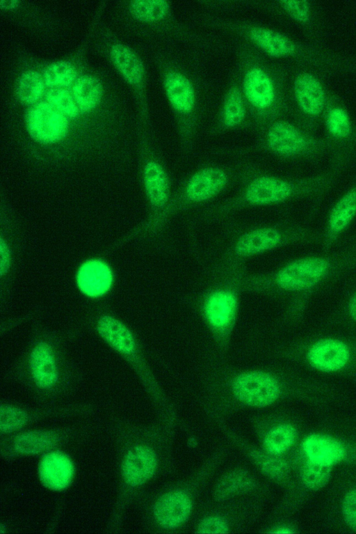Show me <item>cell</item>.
<instances>
[{
  "label": "cell",
  "instance_id": "1",
  "mask_svg": "<svg viewBox=\"0 0 356 534\" xmlns=\"http://www.w3.org/2000/svg\"><path fill=\"white\" fill-rule=\"evenodd\" d=\"M355 271L356 232L331 251L301 256L266 272L245 269L236 280L244 294L284 299V322L295 324L304 317L319 290Z\"/></svg>",
  "mask_w": 356,
  "mask_h": 534
},
{
  "label": "cell",
  "instance_id": "2",
  "mask_svg": "<svg viewBox=\"0 0 356 534\" xmlns=\"http://www.w3.org/2000/svg\"><path fill=\"white\" fill-rule=\"evenodd\" d=\"M342 172L331 166L326 171L296 177L254 171L234 195L204 208L199 217L204 221H214L247 208L316 198L330 191Z\"/></svg>",
  "mask_w": 356,
  "mask_h": 534
},
{
  "label": "cell",
  "instance_id": "3",
  "mask_svg": "<svg viewBox=\"0 0 356 534\" xmlns=\"http://www.w3.org/2000/svg\"><path fill=\"white\" fill-rule=\"evenodd\" d=\"M111 430L118 455V482L106 524L107 533H120L127 512L142 488L155 475L159 459L145 429L125 418H117Z\"/></svg>",
  "mask_w": 356,
  "mask_h": 534
},
{
  "label": "cell",
  "instance_id": "4",
  "mask_svg": "<svg viewBox=\"0 0 356 534\" xmlns=\"http://www.w3.org/2000/svg\"><path fill=\"white\" fill-rule=\"evenodd\" d=\"M320 232L300 223L284 221L253 226L239 233L213 265V278L246 269V262L277 249L298 244L320 243Z\"/></svg>",
  "mask_w": 356,
  "mask_h": 534
},
{
  "label": "cell",
  "instance_id": "5",
  "mask_svg": "<svg viewBox=\"0 0 356 534\" xmlns=\"http://www.w3.org/2000/svg\"><path fill=\"white\" fill-rule=\"evenodd\" d=\"M305 336L275 345L272 356L325 374L356 376V330Z\"/></svg>",
  "mask_w": 356,
  "mask_h": 534
},
{
  "label": "cell",
  "instance_id": "6",
  "mask_svg": "<svg viewBox=\"0 0 356 534\" xmlns=\"http://www.w3.org/2000/svg\"><path fill=\"white\" fill-rule=\"evenodd\" d=\"M55 340L44 335L36 338L16 372L20 382L45 404H54L68 395L79 381Z\"/></svg>",
  "mask_w": 356,
  "mask_h": 534
},
{
  "label": "cell",
  "instance_id": "7",
  "mask_svg": "<svg viewBox=\"0 0 356 534\" xmlns=\"http://www.w3.org/2000/svg\"><path fill=\"white\" fill-rule=\"evenodd\" d=\"M254 170L241 171L220 165L200 167L188 175L172 193L164 207L154 213L148 223L152 232L163 230L177 217L193 208L202 206L215 199L228 189L236 179L242 182Z\"/></svg>",
  "mask_w": 356,
  "mask_h": 534
},
{
  "label": "cell",
  "instance_id": "8",
  "mask_svg": "<svg viewBox=\"0 0 356 534\" xmlns=\"http://www.w3.org/2000/svg\"><path fill=\"white\" fill-rule=\"evenodd\" d=\"M244 294L232 277L214 279L197 296L199 317L211 339L213 350L227 356L238 321Z\"/></svg>",
  "mask_w": 356,
  "mask_h": 534
},
{
  "label": "cell",
  "instance_id": "9",
  "mask_svg": "<svg viewBox=\"0 0 356 534\" xmlns=\"http://www.w3.org/2000/svg\"><path fill=\"white\" fill-rule=\"evenodd\" d=\"M221 367L229 379V391L237 402L250 407H263L279 400L284 391L281 374L263 368H233L227 356L220 355Z\"/></svg>",
  "mask_w": 356,
  "mask_h": 534
},
{
  "label": "cell",
  "instance_id": "10",
  "mask_svg": "<svg viewBox=\"0 0 356 534\" xmlns=\"http://www.w3.org/2000/svg\"><path fill=\"white\" fill-rule=\"evenodd\" d=\"M95 329L102 340L128 364L145 388L156 396L154 374L134 331L121 319L108 313L99 316Z\"/></svg>",
  "mask_w": 356,
  "mask_h": 534
},
{
  "label": "cell",
  "instance_id": "11",
  "mask_svg": "<svg viewBox=\"0 0 356 534\" xmlns=\"http://www.w3.org/2000/svg\"><path fill=\"white\" fill-rule=\"evenodd\" d=\"M81 432L76 425L27 427L0 435V456L7 462L40 457L51 450L63 448Z\"/></svg>",
  "mask_w": 356,
  "mask_h": 534
},
{
  "label": "cell",
  "instance_id": "12",
  "mask_svg": "<svg viewBox=\"0 0 356 534\" xmlns=\"http://www.w3.org/2000/svg\"><path fill=\"white\" fill-rule=\"evenodd\" d=\"M94 411V406L89 403H54L32 407L2 402L0 404V435L30 427L46 420L86 416Z\"/></svg>",
  "mask_w": 356,
  "mask_h": 534
},
{
  "label": "cell",
  "instance_id": "13",
  "mask_svg": "<svg viewBox=\"0 0 356 534\" xmlns=\"http://www.w3.org/2000/svg\"><path fill=\"white\" fill-rule=\"evenodd\" d=\"M264 146L271 154L284 159L312 156L320 152L323 143L286 120H277L266 129Z\"/></svg>",
  "mask_w": 356,
  "mask_h": 534
},
{
  "label": "cell",
  "instance_id": "14",
  "mask_svg": "<svg viewBox=\"0 0 356 534\" xmlns=\"http://www.w3.org/2000/svg\"><path fill=\"white\" fill-rule=\"evenodd\" d=\"M355 219L356 183L344 191L329 209L320 232L319 245L322 251H329L339 246Z\"/></svg>",
  "mask_w": 356,
  "mask_h": 534
},
{
  "label": "cell",
  "instance_id": "15",
  "mask_svg": "<svg viewBox=\"0 0 356 534\" xmlns=\"http://www.w3.org/2000/svg\"><path fill=\"white\" fill-rule=\"evenodd\" d=\"M36 475L45 489L63 493L73 485L76 476V465L68 453L58 448L39 457Z\"/></svg>",
  "mask_w": 356,
  "mask_h": 534
},
{
  "label": "cell",
  "instance_id": "16",
  "mask_svg": "<svg viewBox=\"0 0 356 534\" xmlns=\"http://www.w3.org/2000/svg\"><path fill=\"white\" fill-rule=\"evenodd\" d=\"M66 117L49 102H38L27 112L26 128L34 140L44 144L54 143L63 139L68 132Z\"/></svg>",
  "mask_w": 356,
  "mask_h": 534
},
{
  "label": "cell",
  "instance_id": "17",
  "mask_svg": "<svg viewBox=\"0 0 356 534\" xmlns=\"http://www.w3.org/2000/svg\"><path fill=\"white\" fill-rule=\"evenodd\" d=\"M114 277L108 265L99 259L88 260L81 265L76 274L79 292L90 299L104 297L111 290Z\"/></svg>",
  "mask_w": 356,
  "mask_h": 534
},
{
  "label": "cell",
  "instance_id": "18",
  "mask_svg": "<svg viewBox=\"0 0 356 534\" xmlns=\"http://www.w3.org/2000/svg\"><path fill=\"white\" fill-rule=\"evenodd\" d=\"M189 497L183 492L165 494L157 498L152 508V517L161 527L172 528L184 523L191 511Z\"/></svg>",
  "mask_w": 356,
  "mask_h": 534
},
{
  "label": "cell",
  "instance_id": "19",
  "mask_svg": "<svg viewBox=\"0 0 356 534\" xmlns=\"http://www.w3.org/2000/svg\"><path fill=\"white\" fill-rule=\"evenodd\" d=\"M293 93L300 109L311 116L320 115L326 104L325 89L319 79L309 72H302L293 81Z\"/></svg>",
  "mask_w": 356,
  "mask_h": 534
},
{
  "label": "cell",
  "instance_id": "20",
  "mask_svg": "<svg viewBox=\"0 0 356 534\" xmlns=\"http://www.w3.org/2000/svg\"><path fill=\"white\" fill-rule=\"evenodd\" d=\"M243 92L245 99L255 109L266 110L272 107L276 97L274 83L262 68H249L243 77Z\"/></svg>",
  "mask_w": 356,
  "mask_h": 534
},
{
  "label": "cell",
  "instance_id": "21",
  "mask_svg": "<svg viewBox=\"0 0 356 534\" xmlns=\"http://www.w3.org/2000/svg\"><path fill=\"white\" fill-rule=\"evenodd\" d=\"M164 91L171 107L178 113L188 115L195 107L196 96L192 82L182 73L172 70L163 80Z\"/></svg>",
  "mask_w": 356,
  "mask_h": 534
},
{
  "label": "cell",
  "instance_id": "22",
  "mask_svg": "<svg viewBox=\"0 0 356 534\" xmlns=\"http://www.w3.org/2000/svg\"><path fill=\"white\" fill-rule=\"evenodd\" d=\"M248 36L257 47L274 58L292 56L297 49L294 42L286 35L266 27L252 26Z\"/></svg>",
  "mask_w": 356,
  "mask_h": 534
},
{
  "label": "cell",
  "instance_id": "23",
  "mask_svg": "<svg viewBox=\"0 0 356 534\" xmlns=\"http://www.w3.org/2000/svg\"><path fill=\"white\" fill-rule=\"evenodd\" d=\"M303 450L308 460L333 466L345 456V448L338 440L324 434H312L305 438Z\"/></svg>",
  "mask_w": 356,
  "mask_h": 534
},
{
  "label": "cell",
  "instance_id": "24",
  "mask_svg": "<svg viewBox=\"0 0 356 534\" xmlns=\"http://www.w3.org/2000/svg\"><path fill=\"white\" fill-rule=\"evenodd\" d=\"M110 55L115 66L130 84L138 86L143 81V65L130 48L122 44H115L111 47Z\"/></svg>",
  "mask_w": 356,
  "mask_h": 534
},
{
  "label": "cell",
  "instance_id": "25",
  "mask_svg": "<svg viewBox=\"0 0 356 534\" xmlns=\"http://www.w3.org/2000/svg\"><path fill=\"white\" fill-rule=\"evenodd\" d=\"M72 94L79 109L81 112H88L99 104L102 95V86L95 77L83 75L73 84Z\"/></svg>",
  "mask_w": 356,
  "mask_h": 534
},
{
  "label": "cell",
  "instance_id": "26",
  "mask_svg": "<svg viewBox=\"0 0 356 534\" xmlns=\"http://www.w3.org/2000/svg\"><path fill=\"white\" fill-rule=\"evenodd\" d=\"M245 106L240 90L232 87L227 93L222 105V123L227 129L239 126L245 119Z\"/></svg>",
  "mask_w": 356,
  "mask_h": 534
},
{
  "label": "cell",
  "instance_id": "27",
  "mask_svg": "<svg viewBox=\"0 0 356 534\" xmlns=\"http://www.w3.org/2000/svg\"><path fill=\"white\" fill-rule=\"evenodd\" d=\"M325 125L329 136L336 141H347L353 135L350 118L341 107L337 106L329 109L325 118Z\"/></svg>",
  "mask_w": 356,
  "mask_h": 534
},
{
  "label": "cell",
  "instance_id": "28",
  "mask_svg": "<svg viewBox=\"0 0 356 534\" xmlns=\"http://www.w3.org/2000/svg\"><path fill=\"white\" fill-rule=\"evenodd\" d=\"M44 85L43 77L40 73L34 70L26 71L17 82V97L23 104H33L42 96Z\"/></svg>",
  "mask_w": 356,
  "mask_h": 534
},
{
  "label": "cell",
  "instance_id": "29",
  "mask_svg": "<svg viewBox=\"0 0 356 534\" xmlns=\"http://www.w3.org/2000/svg\"><path fill=\"white\" fill-rule=\"evenodd\" d=\"M130 11L140 21L154 22L164 19L169 14L170 4L164 0L132 1Z\"/></svg>",
  "mask_w": 356,
  "mask_h": 534
},
{
  "label": "cell",
  "instance_id": "30",
  "mask_svg": "<svg viewBox=\"0 0 356 534\" xmlns=\"http://www.w3.org/2000/svg\"><path fill=\"white\" fill-rule=\"evenodd\" d=\"M296 429L291 425L282 424L272 429L264 439V446L272 455H280L286 451L294 443Z\"/></svg>",
  "mask_w": 356,
  "mask_h": 534
},
{
  "label": "cell",
  "instance_id": "31",
  "mask_svg": "<svg viewBox=\"0 0 356 534\" xmlns=\"http://www.w3.org/2000/svg\"><path fill=\"white\" fill-rule=\"evenodd\" d=\"M327 324L345 330H356V286L348 292L340 306L330 316Z\"/></svg>",
  "mask_w": 356,
  "mask_h": 534
},
{
  "label": "cell",
  "instance_id": "32",
  "mask_svg": "<svg viewBox=\"0 0 356 534\" xmlns=\"http://www.w3.org/2000/svg\"><path fill=\"white\" fill-rule=\"evenodd\" d=\"M76 71L70 63L58 61L47 66L43 71L45 85L50 88H64L71 86L76 79Z\"/></svg>",
  "mask_w": 356,
  "mask_h": 534
},
{
  "label": "cell",
  "instance_id": "33",
  "mask_svg": "<svg viewBox=\"0 0 356 534\" xmlns=\"http://www.w3.org/2000/svg\"><path fill=\"white\" fill-rule=\"evenodd\" d=\"M332 466L307 460L301 473L304 485L312 490L323 487L329 481Z\"/></svg>",
  "mask_w": 356,
  "mask_h": 534
},
{
  "label": "cell",
  "instance_id": "34",
  "mask_svg": "<svg viewBox=\"0 0 356 534\" xmlns=\"http://www.w3.org/2000/svg\"><path fill=\"white\" fill-rule=\"evenodd\" d=\"M47 102L63 113L65 116L75 118L79 109L71 94L63 88H51L46 93Z\"/></svg>",
  "mask_w": 356,
  "mask_h": 534
},
{
  "label": "cell",
  "instance_id": "35",
  "mask_svg": "<svg viewBox=\"0 0 356 534\" xmlns=\"http://www.w3.org/2000/svg\"><path fill=\"white\" fill-rule=\"evenodd\" d=\"M252 480L246 473L236 471L225 476L216 489V496L223 498L229 495L248 488L252 485Z\"/></svg>",
  "mask_w": 356,
  "mask_h": 534
},
{
  "label": "cell",
  "instance_id": "36",
  "mask_svg": "<svg viewBox=\"0 0 356 534\" xmlns=\"http://www.w3.org/2000/svg\"><path fill=\"white\" fill-rule=\"evenodd\" d=\"M280 4L283 10L294 20L306 24L310 20L311 7L307 1H282Z\"/></svg>",
  "mask_w": 356,
  "mask_h": 534
},
{
  "label": "cell",
  "instance_id": "37",
  "mask_svg": "<svg viewBox=\"0 0 356 534\" xmlns=\"http://www.w3.org/2000/svg\"><path fill=\"white\" fill-rule=\"evenodd\" d=\"M227 531L226 521L218 517L205 518L197 528V533L201 534H225L227 533Z\"/></svg>",
  "mask_w": 356,
  "mask_h": 534
},
{
  "label": "cell",
  "instance_id": "38",
  "mask_svg": "<svg viewBox=\"0 0 356 534\" xmlns=\"http://www.w3.org/2000/svg\"><path fill=\"white\" fill-rule=\"evenodd\" d=\"M342 513L347 524L356 530V489L346 494L342 502Z\"/></svg>",
  "mask_w": 356,
  "mask_h": 534
},
{
  "label": "cell",
  "instance_id": "39",
  "mask_svg": "<svg viewBox=\"0 0 356 534\" xmlns=\"http://www.w3.org/2000/svg\"><path fill=\"white\" fill-rule=\"evenodd\" d=\"M261 464L264 471L271 476H279L284 471V464L277 460L263 458Z\"/></svg>",
  "mask_w": 356,
  "mask_h": 534
},
{
  "label": "cell",
  "instance_id": "40",
  "mask_svg": "<svg viewBox=\"0 0 356 534\" xmlns=\"http://www.w3.org/2000/svg\"><path fill=\"white\" fill-rule=\"evenodd\" d=\"M10 253L7 248V246L3 244V242H1V275L3 276L6 274L8 272L10 264Z\"/></svg>",
  "mask_w": 356,
  "mask_h": 534
},
{
  "label": "cell",
  "instance_id": "41",
  "mask_svg": "<svg viewBox=\"0 0 356 534\" xmlns=\"http://www.w3.org/2000/svg\"><path fill=\"white\" fill-rule=\"evenodd\" d=\"M19 1L16 0H1L0 1V6L3 9H13L17 8L19 5Z\"/></svg>",
  "mask_w": 356,
  "mask_h": 534
}]
</instances>
